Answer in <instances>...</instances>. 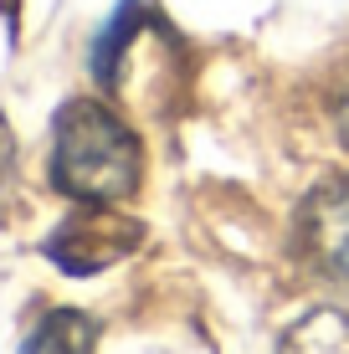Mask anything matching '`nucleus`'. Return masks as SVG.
Instances as JSON below:
<instances>
[{
  "instance_id": "8",
  "label": "nucleus",
  "mask_w": 349,
  "mask_h": 354,
  "mask_svg": "<svg viewBox=\"0 0 349 354\" xmlns=\"http://www.w3.org/2000/svg\"><path fill=\"white\" fill-rule=\"evenodd\" d=\"M334 113H339V133L349 139V72H344V82H339V103H334Z\"/></svg>"
},
{
  "instance_id": "7",
  "label": "nucleus",
  "mask_w": 349,
  "mask_h": 354,
  "mask_svg": "<svg viewBox=\"0 0 349 354\" xmlns=\"http://www.w3.org/2000/svg\"><path fill=\"white\" fill-rule=\"evenodd\" d=\"M10 175H16V133L0 118V205H6V195H10Z\"/></svg>"
},
{
  "instance_id": "2",
  "label": "nucleus",
  "mask_w": 349,
  "mask_h": 354,
  "mask_svg": "<svg viewBox=\"0 0 349 354\" xmlns=\"http://www.w3.org/2000/svg\"><path fill=\"white\" fill-rule=\"evenodd\" d=\"M144 241V226L118 205H77L62 226L46 236V257L72 277H93L103 267L124 262Z\"/></svg>"
},
{
  "instance_id": "6",
  "label": "nucleus",
  "mask_w": 349,
  "mask_h": 354,
  "mask_svg": "<svg viewBox=\"0 0 349 354\" xmlns=\"http://www.w3.org/2000/svg\"><path fill=\"white\" fill-rule=\"evenodd\" d=\"M144 26V6L139 0H124V6L113 10V21L103 26V36L93 41V77L103 82V88H118V62H124L129 41H134V31Z\"/></svg>"
},
{
  "instance_id": "4",
  "label": "nucleus",
  "mask_w": 349,
  "mask_h": 354,
  "mask_svg": "<svg viewBox=\"0 0 349 354\" xmlns=\"http://www.w3.org/2000/svg\"><path fill=\"white\" fill-rule=\"evenodd\" d=\"M278 354H349V313L308 308L298 324H287Z\"/></svg>"
},
{
  "instance_id": "3",
  "label": "nucleus",
  "mask_w": 349,
  "mask_h": 354,
  "mask_svg": "<svg viewBox=\"0 0 349 354\" xmlns=\"http://www.w3.org/2000/svg\"><path fill=\"white\" fill-rule=\"evenodd\" d=\"M298 252L319 277L349 288V175L319 185L298 211Z\"/></svg>"
},
{
  "instance_id": "1",
  "label": "nucleus",
  "mask_w": 349,
  "mask_h": 354,
  "mask_svg": "<svg viewBox=\"0 0 349 354\" xmlns=\"http://www.w3.org/2000/svg\"><path fill=\"white\" fill-rule=\"evenodd\" d=\"M139 133L98 97H72L52 129V185L77 205H118L139 190Z\"/></svg>"
},
{
  "instance_id": "5",
  "label": "nucleus",
  "mask_w": 349,
  "mask_h": 354,
  "mask_svg": "<svg viewBox=\"0 0 349 354\" xmlns=\"http://www.w3.org/2000/svg\"><path fill=\"white\" fill-rule=\"evenodd\" d=\"M93 344H98V324L77 308H57L36 324L21 354H93Z\"/></svg>"
}]
</instances>
